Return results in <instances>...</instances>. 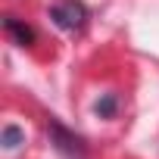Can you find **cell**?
Here are the masks:
<instances>
[{
	"mask_svg": "<svg viewBox=\"0 0 159 159\" xmlns=\"http://www.w3.org/2000/svg\"><path fill=\"white\" fill-rule=\"evenodd\" d=\"M50 16H53V22H56L59 28L75 31V28L84 25L88 10H84V3H78V0H62V3H56V7L50 10Z\"/></svg>",
	"mask_w": 159,
	"mask_h": 159,
	"instance_id": "1",
	"label": "cell"
},
{
	"mask_svg": "<svg viewBox=\"0 0 159 159\" xmlns=\"http://www.w3.org/2000/svg\"><path fill=\"white\" fill-rule=\"evenodd\" d=\"M50 128H53V140H56V147H59L69 159H81V156H84V143H81V137H72V134H69L62 125H56V122H53Z\"/></svg>",
	"mask_w": 159,
	"mask_h": 159,
	"instance_id": "2",
	"label": "cell"
},
{
	"mask_svg": "<svg viewBox=\"0 0 159 159\" xmlns=\"http://www.w3.org/2000/svg\"><path fill=\"white\" fill-rule=\"evenodd\" d=\"M7 31H10V34H13V38H16L22 47H28V44L34 41V31H31L28 25H22L16 16H10V19H7Z\"/></svg>",
	"mask_w": 159,
	"mask_h": 159,
	"instance_id": "3",
	"label": "cell"
},
{
	"mask_svg": "<svg viewBox=\"0 0 159 159\" xmlns=\"http://www.w3.org/2000/svg\"><path fill=\"white\" fill-rule=\"evenodd\" d=\"M3 143H7V150H13V147H19V143H22V131L10 125V128L3 131Z\"/></svg>",
	"mask_w": 159,
	"mask_h": 159,
	"instance_id": "4",
	"label": "cell"
},
{
	"mask_svg": "<svg viewBox=\"0 0 159 159\" xmlns=\"http://www.w3.org/2000/svg\"><path fill=\"white\" fill-rule=\"evenodd\" d=\"M97 112H100V116H112V112H116V97L100 100V103H97Z\"/></svg>",
	"mask_w": 159,
	"mask_h": 159,
	"instance_id": "5",
	"label": "cell"
}]
</instances>
